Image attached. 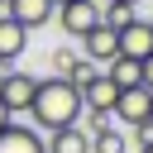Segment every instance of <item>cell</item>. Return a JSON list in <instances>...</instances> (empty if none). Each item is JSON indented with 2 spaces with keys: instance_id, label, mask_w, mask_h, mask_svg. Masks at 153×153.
Masks as SVG:
<instances>
[{
  "instance_id": "1",
  "label": "cell",
  "mask_w": 153,
  "mask_h": 153,
  "mask_svg": "<svg viewBox=\"0 0 153 153\" xmlns=\"http://www.w3.org/2000/svg\"><path fill=\"white\" fill-rule=\"evenodd\" d=\"M24 115H33L38 120V129H67V124H76V115H81V91L72 86V81H62V76H38V91H33V100H29V110Z\"/></svg>"
},
{
  "instance_id": "2",
  "label": "cell",
  "mask_w": 153,
  "mask_h": 153,
  "mask_svg": "<svg viewBox=\"0 0 153 153\" xmlns=\"http://www.w3.org/2000/svg\"><path fill=\"white\" fill-rule=\"evenodd\" d=\"M57 24H62L67 38H81V33H91L100 24V5L96 0H62L57 5Z\"/></svg>"
},
{
  "instance_id": "3",
  "label": "cell",
  "mask_w": 153,
  "mask_h": 153,
  "mask_svg": "<svg viewBox=\"0 0 153 153\" xmlns=\"http://www.w3.org/2000/svg\"><path fill=\"white\" fill-rule=\"evenodd\" d=\"M76 91H81V105H86V110H100V115H110V110H115V100H120V86H115L100 67H96Z\"/></svg>"
},
{
  "instance_id": "4",
  "label": "cell",
  "mask_w": 153,
  "mask_h": 153,
  "mask_svg": "<svg viewBox=\"0 0 153 153\" xmlns=\"http://www.w3.org/2000/svg\"><path fill=\"white\" fill-rule=\"evenodd\" d=\"M33 91H38V76L33 72H5V81H0V100H5L10 115H24L29 100H33Z\"/></svg>"
},
{
  "instance_id": "5",
  "label": "cell",
  "mask_w": 153,
  "mask_h": 153,
  "mask_svg": "<svg viewBox=\"0 0 153 153\" xmlns=\"http://www.w3.org/2000/svg\"><path fill=\"white\" fill-rule=\"evenodd\" d=\"M148 110H153V91L148 86H129V91H120V100H115V110L110 115H120L124 124H148Z\"/></svg>"
},
{
  "instance_id": "6",
  "label": "cell",
  "mask_w": 153,
  "mask_h": 153,
  "mask_svg": "<svg viewBox=\"0 0 153 153\" xmlns=\"http://www.w3.org/2000/svg\"><path fill=\"white\" fill-rule=\"evenodd\" d=\"M81 53H86V62L105 67V62L120 53V38H115V29H110V24H96L91 33H81Z\"/></svg>"
},
{
  "instance_id": "7",
  "label": "cell",
  "mask_w": 153,
  "mask_h": 153,
  "mask_svg": "<svg viewBox=\"0 0 153 153\" xmlns=\"http://www.w3.org/2000/svg\"><path fill=\"white\" fill-rule=\"evenodd\" d=\"M115 38H120V53H115V57H134V62H143V57L153 53V29H148L143 19L124 24V29L115 33Z\"/></svg>"
},
{
  "instance_id": "8",
  "label": "cell",
  "mask_w": 153,
  "mask_h": 153,
  "mask_svg": "<svg viewBox=\"0 0 153 153\" xmlns=\"http://www.w3.org/2000/svg\"><path fill=\"white\" fill-rule=\"evenodd\" d=\"M53 0H10L5 5V14L14 19V24H24V29H43L48 19H53Z\"/></svg>"
},
{
  "instance_id": "9",
  "label": "cell",
  "mask_w": 153,
  "mask_h": 153,
  "mask_svg": "<svg viewBox=\"0 0 153 153\" xmlns=\"http://www.w3.org/2000/svg\"><path fill=\"white\" fill-rule=\"evenodd\" d=\"M0 153H43V139H38V129H24L10 120L0 129Z\"/></svg>"
},
{
  "instance_id": "10",
  "label": "cell",
  "mask_w": 153,
  "mask_h": 153,
  "mask_svg": "<svg viewBox=\"0 0 153 153\" xmlns=\"http://www.w3.org/2000/svg\"><path fill=\"white\" fill-rule=\"evenodd\" d=\"M43 153H91V134H81V124H67V129H53Z\"/></svg>"
},
{
  "instance_id": "11",
  "label": "cell",
  "mask_w": 153,
  "mask_h": 153,
  "mask_svg": "<svg viewBox=\"0 0 153 153\" xmlns=\"http://www.w3.org/2000/svg\"><path fill=\"white\" fill-rule=\"evenodd\" d=\"M24 48H29V29L14 24L10 14H0V62H14Z\"/></svg>"
},
{
  "instance_id": "12",
  "label": "cell",
  "mask_w": 153,
  "mask_h": 153,
  "mask_svg": "<svg viewBox=\"0 0 153 153\" xmlns=\"http://www.w3.org/2000/svg\"><path fill=\"white\" fill-rule=\"evenodd\" d=\"M105 76H110L120 91H129V86H139V62H134V57H110V62H105Z\"/></svg>"
},
{
  "instance_id": "13",
  "label": "cell",
  "mask_w": 153,
  "mask_h": 153,
  "mask_svg": "<svg viewBox=\"0 0 153 153\" xmlns=\"http://www.w3.org/2000/svg\"><path fill=\"white\" fill-rule=\"evenodd\" d=\"M91 153H129V139L120 129H100V134H91Z\"/></svg>"
},
{
  "instance_id": "14",
  "label": "cell",
  "mask_w": 153,
  "mask_h": 153,
  "mask_svg": "<svg viewBox=\"0 0 153 153\" xmlns=\"http://www.w3.org/2000/svg\"><path fill=\"white\" fill-rule=\"evenodd\" d=\"M100 129H110V115L91 110V115H86V129H81V134H100Z\"/></svg>"
},
{
  "instance_id": "15",
  "label": "cell",
  "mask_w": 153,
  "mask_h": 153,
  "mask_svg": "<svg viewBox=\"0 0 153 153\" xmlns=\"http://www.w3.org/2000/svg\"><path fill=\"white\" fill-rule=\"evenodd\" d=\"M139 86H148V91H153V53L139 62Z\"/></svg>"
},
{
  "instance_id": "16",
  "label": "cell",
  "mask_w": 153,
  "mask_h": 153,
  "mask_svg": "<svg viewBox=\"0 0 153 153\" xmlns=\"http://www.w3.org/2000/svg\"><path fill=\"white\" fill-rule=\"evenodd\" d=\"M148 143H153V120H148V124H139V148H148Z\"/></svg>"
},
{
  "instance_id": "17",
  "label": "cell",
  "mask_w": 153,
  "mask_h": 153,
  "mask_svg": "<svg viewBox=\"0 0 153 153\" xmlns=\"http://www.w3.org/2000/svg\"><path fill=\"white\" fill-rule=\"evenodd\" d=\"M5 124H10V110H5V100H0V129H5Z\"/></svg>"
},
{
  "instance_id": "18",
  "label": "cell",
  "mask_w": 153,
  "mask_h": 153,
  "mask_svg": "<svg viewBox=\"0 0 153 153\" xmlns=\"http://www.w3.org/2000/svg\"><path fill=\"white\" fill-rule=\"evenodd\" d=\"M105 5H115V0H105ZM120 5H139V0H120Z\"/></svg>"
},
{
  "instance_id": "19",
  "label": "cell",
  "mask_w": 153,
  "mask_h": 153,
  "mask_svg": "<svg viewBox=\"0 0 153 153\" xmlns=\"http://www.w3.org/2000/svg\"><path fill=\"white\" fill-rule=\"evenodd\" d=\"M139 153H153V143H148V148H139Z\"/></svg>"
},
{
  "instance_id": "20",
  "label": "cell",
  "mask_w": 153,
  "mask_h": 153,
  "mask_svg": "<svg viewBox=\"0 0 153 153\" xmlns=\"http://www.w3.org/2000/svg\"><path fill=\"white\" fill-rule=\"evenodd\" d=\"M5 5H10V0H0V10H5Z\"/></svg>"
},
{
  "instance_id": "21",
  "label": "cell",
  "mask_w": 153,
  "mask_h": 153,
  "mask_svg": "<svg viewBox=\"0 0 153 153\" xmlns=\"http://www.w3.org/2000/svg\"><path fill=\"white\" fill-rule=\"evenodd\" d=\"M148 120H153V110H148Z\"/></svg>"
},
{
  "instance_id": "22",
  "label": "cell",
  "mask_w": 153,
  "mask_h": 153,
  "mask_svg": "<svg viewBox=\"0 0 153 153\" xmlns=\"http://www.w3.org/2000/svg\"><path fill=\"white\" fill-rule=\"evenodd\" d=\"M148 29H153V19H148Z\"/></svg>"
},
{
  "instance_id": "23",
  "label": "cell",
  "mask_w": 153,
  "mask_h": 153,
  "mask_svg": "<svg viewBox=\"0 0 153 153\" xmlns=\"http://www.w3.org/2000/svg\"><path fill=\"white\" fill-rule=\"evenodd\" d=\"M53 5H62V0H53Z\"/></svg>"
}]
</instances>
